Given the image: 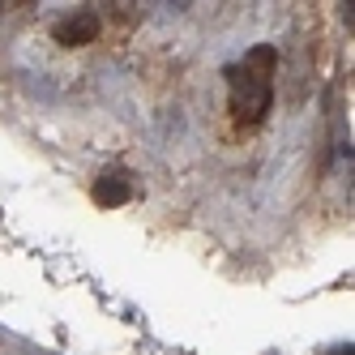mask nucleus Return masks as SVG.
I'll return each instance as SVG.
<instances>
[{
    "label": "nucleus",
    "instance_id": "f257e3e1",
    "mask_svg": "<svg viewBox=\"0 0 355 355\" xmlns=\"http://www.w3.org/2000/svg\"><path fill=\"white\" fill-rule=\"evenodd\" d=\"M270 69H274V52L257 47L252 56H244V64L232 69V112L244 124H257L270 112Z\"/></svg>",
    "mask_w": 355,
    "mask_h": 355
},
{
    "label": "nucleus",
    "instance_id": "20e7f679",
    "mask_svg": "<svg viewBox=\"0 0 355 355\" xmlns=\"http://www.w3.org/2000/svg\"><path fill=\"white\" fill-rule=\"evenodd\" d=\"M334 355H351V347H343V351H334Z\"/></svg>",
    "mask_w": 355,
    "mask_h": 355
},
{
    "label": "nucleus",
    "instance_id": "f03ea898",
    "mask_svg": "<svg viewBox=\"0 0 355 355\" xmlns=\"http://www.w3.org/2000/svg\"><path fill=\"white\" fill-rule=\"evenodd\" d=\"M98 35V17L94 13H78V17H69V21H60V26H56V39L60 43H90Z\"/></svg>",
    "mask_w": 355,
    "mask_h": 355
},
{
    "label": "nucleus",
    "instance_id": "7ed1b4c3",
    "mask_svg": "<svg viewBox=\"0 0 355 355\" xmlns=\"http://www.w3.org/2000/svg\"><path fill=\"white\" fill-rule=\"evenodd\" d=\"M94 201L98 206H124V201H129V184H124L120 175H103V180L94 184Z\"/></svg>",
    "mask_w": 355,
    "mask_h": 355
}]
</instances>
